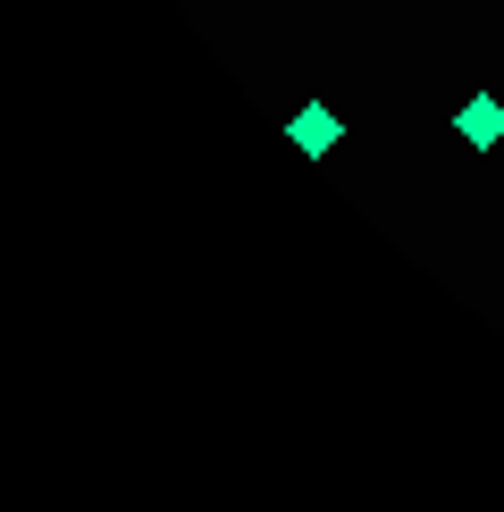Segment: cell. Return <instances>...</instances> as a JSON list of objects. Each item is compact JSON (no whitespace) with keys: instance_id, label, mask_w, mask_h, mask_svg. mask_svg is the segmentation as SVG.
Wrapping results in <instances>:
<instances>
[{"instance_id":"1","label":"cell","mask_w":504,"mask_h":512,"mask_svg":"<svg viewBox=\"0 0 504 512\" xmlns=\"http://www.w3.org/2000/svg\"><path fill=\"white\" fill-rule=\"evenodd\" d=\"M286 143H294V152H303V160H328L336 143H345V118H336L328 101H303V110L286 118Z\"/></svg>"},{"instance_id":"2","label":"cell","mask_w":504,"mask_h":512,"mask_svg":"<svg viewBox=\"0 0 504 512\" xmlns=\"http://www.w3.org/2000/svg\"><path fill=\"white\" fill-rule=\"evenodd\" d=\"M454 135L471 143V152H496V143H504V101H488V93L462 101V110H454Z\"/></svg>"}]
</instances>
